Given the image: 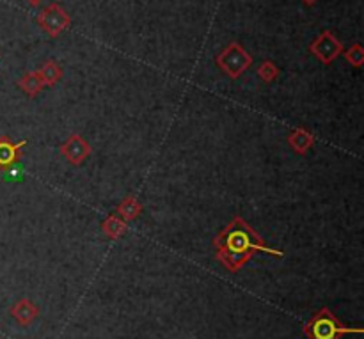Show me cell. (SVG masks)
I'll use <instances>...</instances> for the list:
<instances>
[{
  "label": "cell",
  "mask_w": 364,
  "mask_h": 339,
  "mask_svg": "<svg viewBox=\"0 0 364 339\" xmlns=\"http://www.w3.org/2000/svg\"><path fill=\"white\" fill-rule=\"evenodd\" d=\"M350 332L360 334L363 331L360 328L345 327L343 323H339L338 318L327 307H322L304 327V334L310 339H341L343 334H350Z\"/></svg>",
  "instance_id": "7a4b0ae2"
},
{
  "label": "cell",
  "mask_w": 364,
  "mask_h": 339,
  "mask_svg": "<svg viewBox=\"0 0 364 339\" xmlns=\"http://www.w3.org/2000/svg\"><path fill=\"white\" fill-rule=\"evenodd\" d=\"M61 153L73 165H81L89 157V153H91V146H89L88 141L84 137H81V135H71L61 146Z\"/></svg>",
  "instance_id": "8992f818"
},
{
  "label": "cell",
  "mask_w": 364,
  "mask_h": 339,
  "mask_svg": "<svg viewBox=\"0 0 364 339\" xmlns=\"http://www.w3.org/2000/svg\"><path fill=\"white\" fill-rule=\"evenodd\" d=\"M37 73H40L45 88H47V85H54L61 81L62 68L55 61H47L43 66H41V70L37 71Z\"/></svg>",
  "instance_id": "8fae6325"
},
{
  "label": "cell",
  "mask_w": 364,
  "mask_h": 339,
  "mask_svg": "<svg viewBox=\"0 0 364 339\" xmlns=\"http://www.w3.org/2000/svg\"><path fill=\"white\" fill-rule=\"evenodd\" d=\"M37 23L41 25V29L52 37H57L59 34H62L64 30L69 29L71 25V18H69L68 13L61 8L59 4H50L40 13L37 16Z\"/></svg>",
  "instance_id": "277c9868"
},
{
  "label": "cell",
  "mask_w": 364,
  "mask_h": 339,
  "mask_svg": "<svg viewBox=\"0 0 364 339\" xmlns=\"http://www.w3.org/2000/svg\"><path fill=\"white\" fill-rule=\"evenodd\" d=\"M37 314H40V307L34 306L29 299L18 300V302L11 307V316L15 318L20 325H23V327L33 323L37 318Z\"/></svg>",
  "instance_id": "ba28073f"
},
{
  "label": "cell",
  "mask_w": 364,
  "mask_h": 339,
  "mask_svg": "<svg viewBox=\"0 0 364 339\" xmlns=\"http://www.w3.org/2000/svg\"><path fill=\"white\" fill-rule=\"evenodd\" d=\"M20 88H22L29 96H36L37 93L45 88V84L43 81H41L40 73H37V71H33V73H27L25 77L20 81Z\"/></svg>",
  "instance_id": "7c38bea8"
},
{
  "label": "cell",
  "mask_w": 364,
  "mask_h": 339,
  "mask_svg": "<svg viewBox=\"0 0 364 339\" xmlns=\"http://www.w3.org/2000/svg\"><path fill=\"white\" fill-rule=\"evenodd\" d=\"M304 4H307V6H313V4H317V0H303Z\"/></svg>",
  "instance_id": "2e32d148"
},
{
  "label": "cell",
  "mask_w": 364,
  "mask_h": 339,
  "mask_svg": "<svg viewBox=\"0 0 364 339\" xmlns=\"http://www.w3.org/2000/svg\"><path fill=\"white\" fill-rule=\"evenodd\" d=\"M345 59L352 66H357V68H359V66H363V62H364V50H363V47H360L359 43L352 44V47H350L348 50L345 52Z\"/></svg>",
  "instance_id": "5bb4252c"
},
{
  "label": "cell",
  "mask_w": 364,
  "mask_h": 339,
  "mask_svg": "<svg viewBox=\"0 0 364 339\" xmlns=\"http://www.w3.org/2000/svg\"><path fill=\"white\" fill-rule=\"evenodd\" d=\"M252 57L238 43H230L226 50L217 57V66L228 77L238 78L251 68Z\"/></svg>",
  "instance_id": "3957f363"
},
{
  "label": "cell",
  "mask_w": 364,
  "mask_h": 339,
  "mask_svg": "<svg viewBox=\"0 0 364 339\" xmlns=\"http://www.w3.org/2000/svg\"><path fill=\"white\" fill-rule=\"evenodd\" d=\"M40 2H41V0H29V4H33V6H37Z\"/></svg>",
  "instance_id": "e0dca14e"
},
{
  "label": "cell",
  "mask_w": 364,
  "mask_h": 339,
  "mask_svg": "<svg viewBox=\"0 0 364 339\" xmlns=\"http://www.w3.org/2000/svg\"><path fill=\"white\" fill-rule=\"evenodd\" d=\"M27 141L11 143L9 137H0V169H11L20 160V150L25 148Z\"/></svg>",
  "instance_id": "52a82bcc"
},
{
  "label": "cell",
  "mask_w": 364,
  "mask_h": 339,
  "mask_svg": "<svg viewBox=\"0 0 364 339\" xmlns=\"http://www.w3.org/2000/svg\"><path fill=\"white\" fill-rule=\"evenodd\" d=\"M213 244L218 249L217 259L223 265H226V268L231 270V272L240 270L254 252H266V254L276 256V258L283 256L281 251L269 247L263 242V238L258 237L256 231L240 217L231 220L230 226L221 231V234L215 238Z\"/></svg>",
  "instance_id": "6da1fadb"
},
{
  "label": "cell",
  "mask_w": 364,
  "mask_h": 339,
  "mask_svg": "<svg viewBox=\"0 0 364 339\" xmlns=\"http://www.w3.org/2000/svg\"><path fill=\"white\" fill-rule=\"evenodd\" d=\"M258 75H259V77H262L265 82H274L277 77H279V70H277L276 64H274V62L265 61V62H262V66H259Z\"/></svg>",
  "instance_id": "9a60e30c"
},
{
  "label": "cell",
  "mask_w": 364,
  "mask_h": 339,
  "mask_svg": "<svg viewBox=\"0 0 364 339\" xmlns=\"http://www.w3.org/2000/svg\"><path fill=\"white\" fill-rule=\"evenodd\" d=\"M124 231H127V220H124L123 217H119V213L117 212L112 213V215L103 222V233H105L109 238H114V240L123 237Z\"/></svg>",
  "instance_id": "30bf717a"
},
{
  "label": "cell",
  "mask_w": 364,
  "mask_h": 339,
  "mask_svg": "<svg viewBox=\"0 0 364 339\" xmlns=\"http://www.w3.org/2000/svg\"><path fill=\"white\" fill-rule=\"evenodd\" d=\"M290 146L297 151V153H306L311 146L315 144V137L304 128H297L295 131L290 133Z\"/></svg>",
  "instance_id": "9c48e42d"
},
{
  "label": "cell",
  "mask_w": 364,
  "mask_h": 339,
  "mask_svg": "<svg viewBox=\"0 0 364 339\" xmlns=\"http://www.w3.org/2000/svg\"><path fill=\"white\" fill-rule=\"evenodd\" d=\"M311 54L322 61L324 64H331L334 59H338L343 54V44L339 43L338 37L331 30H324L310 47Z\"/></svg>",
  "instance_id": "5b68a950"
},
{
  "label": "cell",
  "mask_w": 364,
  "mask_h": 339,
  "mask_svg": "<svg viewBox=\"0 0 364 339\" xmlns=\"http://www.w3.org/2000/svg\"><path fill=\"white\" fill-rule=\"evenodd\" d=\"M117 213L124 220H131L141 213V205H139V201L135 197H127L119 205V208H117Z\"/></svg>",
  "instance_id": "4fadbf2b"
}]
</instances>
